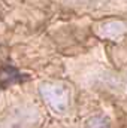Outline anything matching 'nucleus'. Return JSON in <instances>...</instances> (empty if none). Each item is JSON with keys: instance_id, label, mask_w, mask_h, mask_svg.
I'll use <instances>...</instances> for the list:
<instances>
[]
</instances>
